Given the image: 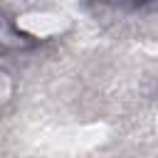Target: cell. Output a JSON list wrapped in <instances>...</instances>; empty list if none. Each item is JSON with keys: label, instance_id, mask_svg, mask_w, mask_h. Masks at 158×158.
I'll return each mask as SVG.
<instances>
[{"label": "cell", "instance_id": "cell-1", "mask_svg": "<svg viewBox=\"0 0 158 158\" xmlns=\"http://www.w3.org/2000/svg\"><path fill=\"white\" fill-rule=\"evenodd\" d=\"M10 96H12V79L7 72L0 69V104H5Z\"/></svg>", "mask_w": 158, "mask_h": 158}, {"label": "cell", "instance_id": "cell-2", "mask_svg": "<svg viewBox=\"0 0 158 158\" xmlns=\"http://www.w3.org/2000/svg\"><path fill=\"white\" fill-rule=\"evenodd\" d=\"M104 5H111V7H118V10H136L141 5H146L148 0H101Z\"/></svg>", "mask_w": 158, "mask_h": 158}]
</instances>
